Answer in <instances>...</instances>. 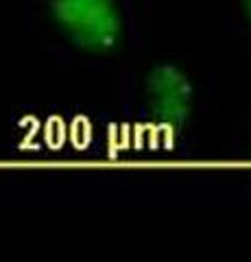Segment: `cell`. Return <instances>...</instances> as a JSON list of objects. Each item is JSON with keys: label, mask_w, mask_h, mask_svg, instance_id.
I'll return each mask as SVG.
<instances>
[{"label": "cell", "mask_w": 251, "mask_h": 262, "mask_svg": "<svg viewBox=\"0 0 251 262\" xmlns=\"http://www.w3.org/2000/svg\"><path fill=\"white\" fill-rule=\"evenodd\" d=\"M109 77L116 122L147 140V149H190L206 129L214 79L192 57L144 51Z\"/></svg>", "instance_id": "1"}, {"label": "cell", "mask_w": 251, "mask_h": 262, "mask_svg": "<svg viewBox=\"0 0 251 262\" xmlns=\"http://www.w3.org/2000/svg\"><path fill=\"white\" fill-rule=\"evenodd\" d=\"M153 0H24V33L61 66L114 72L147 51Z\"/></svg>", "instance_id": "2"}, {"label": "cell", "mask_w": 251, "mask_h": 262, "mask_svg": "<svg viewBox=\"0 0 251 262\" xmlns=\"http://www.w3.org/2000/svg\"><path fill=\"white\" fill-rule=\"evenodd\" d=\"M223 24L227 37L251 57V0H223Z\"/></svg>", "instance_id": "4"}, {"label": "cell", "mask_w": 251, "mask_h": 262, "mask_svg": "<svg viewBox=\"0 0 251 262\" xmlns=\"http://www.w3.org/2000/svg\"><path fill=\"white\" fill-rule=\"evenodd\" d=\"M227 155L242 194L251 201V105L232 122L227 134Z\"/></svg>", "instance_id": "3"}]
</instances>
